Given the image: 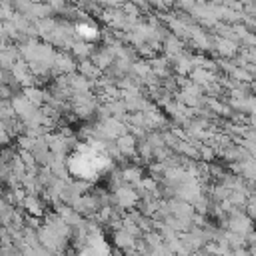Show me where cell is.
<instances>
[{
  "mask_svg": "<svg viewBox=\"0 0 256 256\" xmlns=\"http://www.w3.org/2000/svg\"><path fill=\"white\" fill-rule=\"evenodd\" d=\"M78 16H80V22L74 24L76 36H78L80 40H84V42H90V44L96 42V40H100L102 32H100V28L96 26V22H92L86 12H78Z\"/></svg>",
  "mask_w": 256,
  "mask_h": 256,
  "instance_id": "cell-1",
  "label": "cell"
},
{
  "mask_svg": "<svg viewBox=\"0 0 256 256\" xmlns=\"http://www.w3.org/2000/svg\"><path fill=\"white\" fill-rule=\"evenodd\" d=\"M114 202H116V206L118 208H134V206H138L140 204V194H138V190L134 188V186H130V184H122L116 192H114Z\"/></svg>",
  "mask_w": 256,
  "mask_h": 256,
  "instance_id": "cell-2",
  "label": "cell"
},
{
  "mask_svg": "<svg viewBox=\"0 0 256 256\" xmlns=\"http://www.w3.org/2000/svg\"><path fill=\"white\" fill-rule=\"evenodd\" d=\"M116 146L122 154V158H136L138 156V138L134 134H124L116 140Z\"/></svg>",
  "mask_w": 256,
  "mask_h": 256,
  "instance_id": "cell-3",
  "label": "cell"
},
{
  "mask_svg": "<svg viewBox=\"0 0 256 256\" xmlns=\"http://www.w3.org/2000/svg\"><path fill=\"white\" fill-rule=\"evenodd\" d=\"M22 208H24L26 214H30V216H34V218H42L44 212H46V210H44L46 204L40 200L38 194H28V196L24 198V202H22Z\"/></svg>",
  "mask_w": 256,
  "mask_h": 256,
  "instance_id": "cell-4",
  "label": "cell"
},
{
  "mask_svg": "<svg viewBox=\"0 0 256 256\" xmlns=\"http://www.w3.org/2000/svg\"><path fill=\"white\" fill-rule=\"evenodd\" d=\"M136 236H132L128 230H124V228H118V230H114V246L118 248V250H122V252H130V250H134L136 248Z\"/></svg>",
  "mask_w": 256,
  "mask_h": 256,
  "instance_id": "cell-5",
  "label": "cell"
},
{
  "mask_svg": "<svg viewBox=\"0 0 256 256\" xmlns=\"http://www.w3.org/2000/svg\"><path fill=\"white\" fill-rule=\"evenodd\" d=\"M78 74L92 82V80H100L104 72H102L92 60H84V62H78Z\"/></svg>",
  "mask_w": 256,
  "mask_h": 256,
  "instance_id": "cell-6",
  "label": "cell"
},
{
  "mask_svg": "<svg viewBox=\"0 0 256 256\" xmlns=\"http://www.w3.org/2000/svg\"><path fill=\"white\" fill-rule=\"evenodd\" d=\"M148 2H150L152 8H156V10H160V12H166L168 8L174 6V0H148Z\"/></svg>",
  "mask_w": 256,
  "mask_h": 256,
  "instance_id": "cell-7",
  "label": "cell"
}]
</instances>
